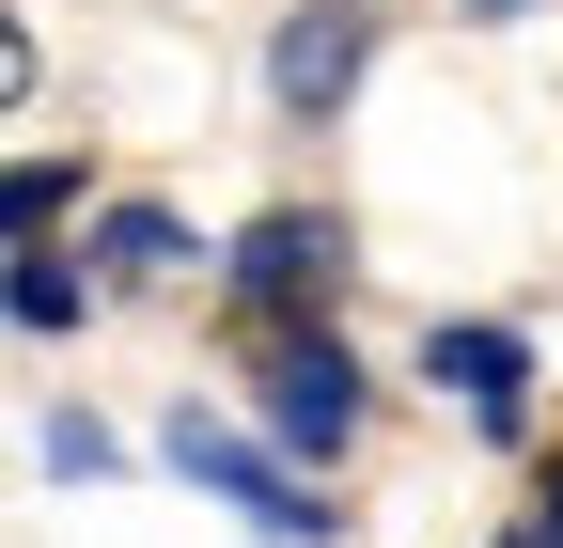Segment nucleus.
<instances>
[{
    "instance_id": "1",
    "label": "nucleus",
    "mask_w": 563,
    "mask_h": 548,
    "mask_svg": "<svg viewBox=\"0 0 563 548\" xmlns=\"http://www.w3.org/2000/svg\"><path fill=\"white\" fill-rule=\"evenodd\" d=\"M173 470H188L203 502H235L251 533H282V548H329V533H344V502H313V486H298V454H282V439H235V424H203V407L173 424Z\"/></svg>"
},
{
    "instance_id": "2",
    "label": "nucleus",
    "mask_w": 563,
    "mask_h": 548,
    "mask_svg": "<svg viewBox=\"0 0 563 548\" xmlns=\"http://www.w3.org/2000/svg\"><path fill=\"white\" fill-rule=\"evenodd\" d=\"M329 283H344V220H313V204H266V220L235 235V298L266 314V346L329 329Z\"/></svg>"
},
{
    "instance_id": "3",
    "label": "nucleus",
    "mask_w": 563,
    "mask_h": 548,
    "mask_svg": "<svg viewBox=\"0 0 563 548\" xmlns=\"http://www.w3.org/2000/svg\"><path fill=\"white\" fill-rule=\"evenodd\" d=\"M266 439L298 454V470L361 439V361H344V329H298V346H266Z\"/></svg>"
},
{
    "instance_id": "4",
    "label": "nucleus",
    "mask_w": 563,
    "mask_h": 548,
    "mask_svg": "<svg viewBox=\"0 0 563 548\" xmlns=\"http://www.w3.org/2000/svg\"><path fill=\"white\" fill-rule=\"evenodd\" d=\"M361 63H376V17H361V0H298L282 47H266V95L298 110V125H329L344 95H361Z\"/></svg>"
},
{
    "instance_id": "5",
    "label": "nucleus",
    "mask_w": 563,
    "mask_h": 548,
    "mask_svg": "<svg viewBox=\"0 0 563 548\" xmlns=\"http://www.w3.org/2000/svg\"><path fill=\"white\" fill-rule=\"evenodd\" d=\"M422 376H439L485 439H517V424H532V346H517V329H454V314H439V329H422Z\"/></svg>"
},
{
    "instance_id": "6",
    "label": "nucleus",
    "mask_w": 563,
    "mask_h": 548,
    "mask_svg": "<svg viewBox=\"0 0 563 548\" xmlns=\"http://www.w3.org/2000/svg\"><path fill=\"white\" fill-rule=\"evenodd\" d=\"M95 251L125 266V283H173V266H188V220H173V204H110V220H95Z\"/></svg>"
},
{
    "instance_id": "7",
    "label": "nucleus",
    "mask_w": 563,
    "mask_h": 548,
    "mask_svg": "<svg viewBox=\"0 0 563 548\" xmlns=\"http://www.w3.org/2000/svg\"><path fill=\"white\" fill-rule=\"evenodd\" d=\"M16 329H79V266L63 251H16Z\"/></svg>"
},
{
    "instance_id": "8",
    "label": "nucleus",
    "mask_w": 563,
    "mask_h": 548,
    "mask_svg": "<svg viewBox=\"0 0 563 548\" xmlns=\"http://www.w3.org/2000/svg\"><path fill=\"white\" fill-rule=\"evenodd\" d=\"M47 470H63V486H95V470H125V454H110V424H79V407H63V424H47Z\"/></svg>"
},
{
    "instance_id": "9",
    "label": "nucleus",
    "mask_w": 563,
    "mask_h": 548,
    "mask_svg": "<svg viewBox=\"0 0 563 548\" xmlns=\"http://www.w3.org/2000/svg\"><path fill=\"white\" fill-rule=\"evenodd\" d=\"M47 220H63V157H16V251H47Z\"/></svg>"
},
{
    "instance_id": "10",
    "label": "nucleus",
    "mask_w": 563,
    "mask_h": 548,
    "mask_svg": "<svg viewBox=\"0 0 563 548\" xmlns=\"http://www.w3.org/2000/svg\"><path fill=\"white\" fill-rule=\"evenodd\" d=\"M532 533H548V548H563V470H548V502H532Z\"/></svg>"
},
{
    "instance_id": "11",
    "label": "nucleus",
    "mask_w": 563,
    "mask_h": 548,
    "mask_svg": "<svg viewBox=\"0 0 563 548\" xmlns=\"http://www.w3.org/2000/svg\"><path fill=\"white\" fill-rule=\"evenodd\" d=\"M470 17H532V0H470Z\"/></svg>"
},
{
    "instance_id": "12",
    "label": "nucleus",
    "mask_w": 563,
    "mask_h": 548,
    "mask_svg": "<svg viewBox=\"0 0 563 548\" xmlns=\"http://www.w3.org/2000/svg\"><path fill=\"white\" fill-rule=\"evenodd\" d=\"M501 548H548V533H501Z\"/></svg>"
}]
</instances>
